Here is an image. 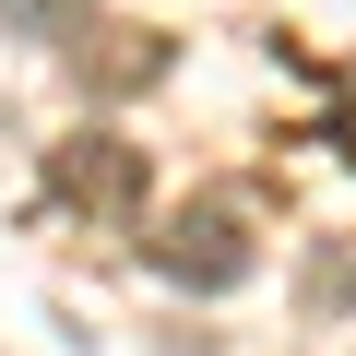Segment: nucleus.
Here are the masks:
<instances>
[{
  "label": "nucleus",
  "instance_id": "1",
  "mask_svg": "<svg viewBox=\"0 0 356 356\" xmlns=\"http://www.w3.org/2000/svg\"><path fill=\"white\" fill-rule=\"evenodd\" d=\"M143 261H154L166 285H191V297H226V285H250L261 238H250L238 202H191V214H154V226H143Z\"/></svg>",
  "mask_w": 356,
  "mask_h": 356
},
{
  "label": "nucleus",
  "instance_id": "2",
  "mask_svg": "<svg viewBox=\"0 0 356 356\" xmlns=\"http://www.w3.org/2000/svg\"><path fill=\"white\" fill-rule=\"evenodd\" d=\"M48 178H60V202H83V214H143V154L119 131H72L48 154Z\"/></svg>",
  "mask_w": 356,
  "mask_h": 356
},
{
  "label": "nucleus",
  "instance_id": "3",
  "mask_svg": "<svg viewBox=\"0 0 356 356\" xmlns=\"http://www.w3.org/2000/svg\"><path fill=\"white\" fill-rule=\"evenodd\" d=\"M72 60H83V83H95V95H131V83H154V72H166V36H143V24H107V48L83 36Z\"/></svg>",
  "mask_w": 356,
  "mask_h": 356
},
{
  "label": "nucleus",
  "instance_id": "4",
  "mask_svg": "<svg viewBox=\"0 0 356 356\" xmlns=\"http://www.w3.org/2000/svg\"><path fill=\"white\" fill-rule=\"evenodd\" d=\"M95 13H107V0H0V36H24V48H83Z\"/></svg>",
  "mask_w": 356,
  "mask_h": 356
},
{
  "label": "nucleus",
  "instance_id": "5",
  "mask_svg": "<svg viewBox=\"0 0 356 356\" xmlns=\"http://www.w3.org/2000/svg\"><path fill=\"white\" fill-rule=\"evenodd\" d=\"M309 297H321V309H356V250H321V261H309Z\"/></svg>",
  "mask_w": 356,
  "mask_h": 356
}]
</instances>
